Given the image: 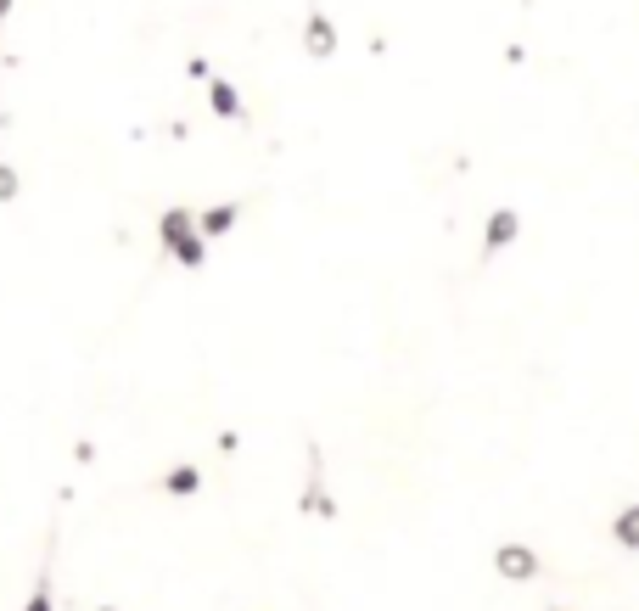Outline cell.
<instances>
[{"label": "cell", "mask_w": 639, "mask_h": 611, "mask_svg": "<svg viewBox=\"0 0 639 611\" xmlns=\"http://www.w3.org/2000/svg\"><path fill=\"white\" fill-rule=\"evenodd\" d=\"M494 572L511 583H527L539 578V550H527V544H499L494 550Z\"/></svg>", "instance_id": "2"}, {"label": "cell", "mask_w": 639, "mask_h": 611, "mask_svg": "<svg viewBox=\"0 0 639 611\" xmlns=\"http://www.w3.org/2000/svg\"><path fill=\"white\" fill-rule=\"evenodd\" d=\"M57 600H51V555H45V567H40V583H34V595L23 600V611H51Z\"/></svg>", "instance_id": "8"}, {"label": "cell", "mask_w": 639, "mask_h": 611, "mask_svg": "<svg viewBox=\"0 0 639 611\" xmlns=\"http://www.w3.org/2000/svg\"><path fill=\"white\" fill-rule=\"evenodd\" d=\"M6 12H12V0H0V23H6Z\"/></svg>", "instance_id": "13"}, {"label": "cell", "mask_w": 639, "mask_h": 611, "mask_svg": "<svg viewBox=\"0 0 639 611\" xmlns=\"http://www.w3.org/2000/svg\"><path fill=\"white\" fill-rule=\"evenodd\" d=\"M303 516H320V522H331L337 516V505H331V494H326V466H320V449L309 443V483H303Z\"/></svg>", "instance_id": "1"}, {"label": "cell", "mask_w": 639, "mask_h": 611, "mask_svg": "<svg viewBox=\"0 0 639 611\" xmlns=\"http://www.w3.org/2000/svg\"><path fill=\"white\" fill-rule=\"evenodd\" d=\"M303 45H309V57H337V23H331V17H320L314 12L309 23H303Z\"/></svg>", "instance_id": "3"}, {"label": "cell", "mask_w": 639, "mask_h": 611, "mask_svg": "<svg viewBox=\"0 0 639 611\" xmlns=\"http://www.w3.org/2000/svg\"><path fill=\"white\" fill-rule=\"evenodd\" d=\"M169 253H174V258H180V264H202V258H208V242H202L197 230H191V236H185V242H180V247H169Z\"/></svg>", "instance_id": "10"}, {"label": "cell", "mask_w": 639, "mask_h": 611, "mask_svg": "<svg viewBox=\"0 0 639 611\" xmlns=\"http://www.w3.org/2000/svg\"><path fill=\"white\" fill-rule=\"evenodd\" d=\"M516 230H522V219H516V208H499V214L488 219L483 253H499V247H511V242H516Z\"/></svg>", "instance_id": "4"}, {"label": "cell", "mask_w": 639, "mask_h": 611, "mask_svg": "<svg viewBox=\"0 0 639 611\" xmlns=\"http://www.w3.org/2000/svg\"><path fill=\"white\" fill-rule=\"evenodd\" d=\"M191 230H197V225H191V214H180V208H169V214H163V242H169V247H180Z\"/></svg>", "instance_id": "9"}, {"label": "cell", "mask_w": 639, "mask_h": 611, "mask_svg": "<svg viewBox=\"0 0 639 611\" xmlns=\"http://www.w3.org/2000/svg\"><path fill=\"white\" fill-rule=\"evenodd\" d=\"M611 539H617V550H639V505H623L611 516Z\"/></svg>", "instance_id": "6"}, {"label": "cell", "mask_w": 639, "mask_h": 611, "mask_svg": "<svg viewBox=\"0 0 639 611\" xmlns=\"http://www.w3.org/2000/svg\"><path fill=\"white\" fill-rule=\"evenodd\" d=\"M236 225V208H208L202 214V236H219V230H230Z\"/></svg>", "instance_id": "11"}, {"label": "cell", "mask_w": 639, "mask_h": 611, "mask_svg": "<svg viewBox=\"0 0 639 611\" xmlns=\"http://www.w3.org/2000/svg\"><path fill=\"white\" fill-rule=\"evenodd\" d=\"M96 611H118V606H96Z\"/></svg>", "instance_id": "14"}, {"label": "cell", "mask_w": 639, "mask_h": 611, "mask_svg": "<svg viewBox=\"0 0 639 611\" xmlns=\"http://www.w3.org/2000/svg\"><path fill=\"white\" fill-rule=\"evenodd\" d=\"M213 113H219V118H247V107H242V96H236V85H225V79L213 85Z\"/></svg>", "instance_id": "7"}, {"label": "cell", "mask_w": 639, "mask_h": 611, "mask_svg": "<svg viewBox=\"0 0 639 611\" xmlns=\"http://www.w3.org/2000/svg\"><path fill=\"white\" fill-rule=\"evenodd\" d=\"M197 488H202V471H197V466H169V471H163V494L191 499Z\"/></svg>", "instance_id": "5"}, {"label": "cell", "mask_w": 639, "mask_h": 611, "mask_svg": "<svg viewBox=\"0 0 639 611\" xmlns=\"http://www.w3.org/2000/svg\"><path fill=\"white\" fill-rule=\"evenodd\" d=\"M12 197H17V174L0 163V202H12Z\"/></svg>", "instance_id": "12"}]
</instances>
